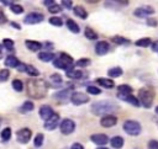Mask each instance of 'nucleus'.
<instances>
[{
	"label": "nucleus",
	"instance_id": "43",
	"mask_svg": "<svg viewBox=\"0 0 158 149\" xmlns=\"http://www.w3.org/2000/svg\"><path fill=\"white\" fill-rule=\"evenodd\" d=\"M48 11L51 12V14H57V12H59L60 11V5H58V4H53V5H51L49 7H48Z\"/></svg>",
	"mask_w": 158,
	"mask_h": 149
},
{
	"label": "nucleus",
	"instance_id": "31",
	"mask_svg": "<svg viewBox=\"0 0 158 149\" xmlns=\"http://www.w3.org/2000/svg\"><path fill=\"white\" fill-rule=\"evenodd\" d=\"M35 108V105L31 102V101H25L23 103H22V106L20 107V112H22V113H26V112H30V111H32Z\"/></svg>",
	"mask_w": 158,
	"mask_h": 149
},
{
	"label": "nucleus",
	"instance_id": "19",
	"mask_svg": "<svg viewBox=\"0 0 158 149\" xmlns=\"http://www.w3.org/2000/svg\"><path fill=\"white\" fill-rule=\"evenodd\" d=\"M37 57H38V59L42 60V62H51V60H53V59L56 58L54 53H52V52H49V50L40 52V53L37 54Z\"/></svg>",
	"mask_w": 158,
	"mask_h": 149
},
{
	"label": "nucleus",
	"instance_id": "44",
	"mask_svg": "<svg viewBox=\"0 0 158 149\" xmlns=\"http://www.w3.org/2000/svg\"><path fill=\"white\" fill-rule=\"evenodd\" d=\"M147 25L149 27H157L158 26V20L154 17H147Z\"/></svg>",
	"mask_w": 158,
	"mask_h": 149
},
{
	"label": "nucleus",
	"instance_id": "3",
	"mask_svg": "<svg viewBox=\"0 0 158 149\" xmlns=\"http://www.w3.org/2000/svg\"><path fill=\"white\" fill-rule=\"evenodd\" d=\"M73 63H74L73 58H72L69 54L63 53V52L59 53V55L53 59V65H54L56 68L63 69V70H65V71H68V70H70V69L74 68V64H73Z\"/></svg>",
	"mask_w": 158,
	"mask_h": 149
},
{
	"label": "nucleus",
	"instance_id": "56",
	"mask_svg": "<svg viewBox=\"0 0 158 149\" xmlns=\"http://www.w3.org/2000/svg\"><path fill=\"white\" fill-rule=\"evenodd\" d=\"M156 113H157V115H158V106H157V107H156Z\"/></svg>",
	"mask_w": 158,
	"mask_h": 149
},
{
	"label": "nucleus",
	"instance_id": "32",
	"mask_svg": "<svg viewBox=\"0 0 158 149\" xmlns=\"http://www.w3.org/2000/svg\"><path fill=\"white\" fill-rule=\"evenodd\" d=\"M0 137H1V140H2L4 143L7 142V140H10V138H11V128H10V127L4 128V129L1 131V133H0Z\"/></svg>",
	"mask_w": 158,
	"mask_h": 149
},
{
	"label": "nucleus",
	"instance_id": "2",
	"mask_svg": "<svg viewBox=\"0 0 158 149\" xmlns=\"http://www.w3.org/2000/svg\"><path fill=\"white\" fill-rule=\"evenodd\" d=\"M118 108V106L112 102V101H107V100H102V101H96L90 106V111L93 112V115L95 116H107L111 115L112 112H115Z\"/></svg>",
	"mask_w": 158,
	"mask_h": 149
},
{
	"label": "nucleus",
	"instance_id": "51",
	"mask_svg": "<svg viewBox=\"0 0 158 149\" xmlns=\"http://www.w3.org/2000/svg\"><path fill=\"white\" fill-rule=\"evenodd\" d=\"M54 2H56V1H53V0H44V1H43V5H46V6H48V7H49V6H51V5H53Z\"/></svg>",
	"mask_w": 158,
	"mask_h": 149
},
{
	"label": "nucleus",
	"instance_id": "45",
	"mask_svg": "<svg viewBox=\"0 0 158 149\" xmlns=\"http://www.w3.org/2000/svg\"><path fill=\"white\" fill-rule=\"evenodd\" d=\"M147 148L148 149H158V140L156 139H151L147 144Z\"/></svg>",
	"mask_w": 158,
	"mask_h": 149
},
{
	"label": "nucleus",
	"instance_id": "39",
	"mask_svg": "<svg viewBox=\"0 0 158 149\" xmlns=\"http://www.w3.org/2000/svg\"><path fill=\"white\" fill-rule=\"evenodd\" d=\"M49 23L53 25V26H56V27H60V26H63V21H62V18H60V17H57V16H52V17L49 18Z\"/></svg>",
	"mask_w": 158,
	"mask_h": 149
},
{
	"label": "nucleus",
	"instance_id": "25",
	"mask_svg": "<svg viewBox=\"0 0 158 149\" xmlns=\"http://www.w3.org/2000/svg\"><path fill=\"white\" fill-rule=\"evenodd\" d=\"M65 25H67L68 30H69V31H72L73 33H79V32H80V27H79V25H78L74 20L68 18V20H67V22H65Z\"/></svg>",
	"mask_w": 158,
	"mask_h": 149
},
{
	"label": "nucleus",
	"instance_id": "27",
	"mask_svg": "<svg viewBox=\"0 0 158 149\" xmlns=\"http://www.w3.org/2000/svg\"><path fill=\"white\" fill-rule=\"evenodd\" d=\"M111 41H112L114 43L118 44V46H128V44L131 43L130 39H127V38H125V37H121V36H114V37L111 38Z\"/></svg>",
	"mask_w": 158,
	"mask_h": 149
},
{
	"label": "nucleus",
	"instance_id": "48",
	"mask_svg": "<svg viewBox=\"0 0 158 149\" xmlns=\"http://www.w3.org/2000/svg\"><path fill=\"white\" fill-rule=\"evenodd\" d=\"M7 21V18H6V16L4 15V12H2V10L0 9V25L1 23H5Z\"/></svg>",
	"mask_w": 158,
	"mask_h": 149
},
{
	"label": "nucleus",
	"instance_id": "59",
	"mask_svg": "<svg viewBox=\"0 0 158 149\" xmlns=\"http://www.w3.org/2000/svg\"><path fill=\"white\" fill-rule=\"evenodd\" d=\"M157 126H158V122H157Z\"/></svg>",
	"mask_w": 158,
	"mask_h": 149
},
{
	"label": "nucleus",
	"instance_id": "10",
	"mask_svg": "<svg viewBox=\"0 0 158 149\" xmlns=\"http://www.w3.org/2000/svg\"><path fill=\"white\" fill-rule=\"evenodd\" d=\"M154 14V9L149 5H144V6H141V7H137L133 11V15L136 17H139V18H143V17H149L148 15H152Z\"/></svg>",
	"mask_w": 158,
	"mask_h": 149
},
{
	"label": "nucleus",
	"instance_id": "17",
	"mask_svg": "<svg viewBox=\"0 0 158 149\" xmlns=\"http://www.w3.org/2000/svg\"><path fill=\"white\" fill-rule=\"evenodd\" d=\"M95 81H96L100 86H102V87H105V89H112V87H115L114 80H112V79H109V78H98Z\"/></svg>",
	"mask_w": 158,
	"mask_h": 149
},
{
	"label": "nucleus",
	"instance_id": "54",
	"mask_svg": "<svg viewBox=\"0 0 158 149\" xmlns=\"http://www.w3.org/2000/svg\"><path fill=\"white\" fill-rule=\"evenodd\" d=\"M86 2H88V4H98V1H91V0H88Z\"/></svg>",
	"mask_w": 158,
	"mask_h": 149
},
{
	"label": "nucleus",
	"instance_id": "4",
	"mask_svg": "<svg viewBox=\"0 0 158 149\" xmlns=\"http://www.w3.org/2000/svg\"><path fill=\"white\" fill-rule=\"evenodd\" d=\"M137 99L139 101V105H142L144 108H149V107H152V103H153L154 92L149 87H141L138 90V97Z\"/></svg>",
	"mask_w": 158,
	"mask_h": 149
},
{
	"label": "nucleus",
	"instance_id": "55",
	"mask_svg": "<svg viewBox=\"0 0 158 149\" xmlns=\"http://www.w3.org/2000/svg\"><path fill=\"white\" fill-rule=\"evenodd\" d=\"M98 149H107V148H105V147H98Z\"/></svg>",
	"mask_w": 158,
	"mask_h": 149
},
{
	"label": "nucleus",
	"instance_id": "28",
	"mask_svg": "<svg viewBox=\"0 0 158 149\" xmlns=\"http://www.w3.org/2000/svg\"><path fill=\"white\" fill-rule=\"evenodd\" d=\"M84 34H85V37H86L88 39H90V41H95V39L99 38L98 33H96L93 28H90V27H85V30H84Z\"/></svg>",
	"mask_w": 158,
	"mask_h": 149
},
{
	"label": "nucleus",
	"instance_id": "20",
	"mask_svg": "<svg viewBox=\"0 0 158 149\" xmlns=\"http://www.w3.org/2000/svg\"><path fill=\"white\" fill-rule=\"evenodd\" d=\"M5 65L9 66V68H17L20 65V60L15 57V55H7L5 58Z\"/></svg>",
	"mask_w": 158,
	"mask_h": 149
},
{
	"label": "nucleus",
	"instance_id": "57",
	"mask_svg": "<svg viewBox=\"0 0 158 149\" xmlns=\"http://www.w3.org/2000/svg\"><path fill=\"white\" fill-rule=\"evenodd\" d=\"M1 123H2V118L0 117V126H1Z\"/></svg>",
	"mask_w": 158,
	"mask_h": 149
},
{
	"label": "nucleus",
	"instance_id": "47",
	"mask_svg": "<svg viewBox=\"0 0 158 149\" xmlns=\"http://www.w3.org/2000/svg\"><path fill=\"white\" fill-rule=\"evenodd\" d=\"M60 4H62L65 9H72V5H73V2H72V1H67V0H63Z\"/></svg>",
	"mask_w": 158,
	"mask_h": 149
},
{
	"label": "nucleus",
	"instance_id": "30",
	"mask_svg": "<svg viewBox=\"0 0 158 149\" xmlns=\"http://www.w3.org/2000/svg\"><path fill=\"white\" fill-rule=\"evenodd\" d=\"M25 71L30 75V76H33V78H36V76H38L40 75V71H38V69H36L33 65H31V64H26V68H25Z\"/></svg>",
	"mask_w": 158,
	"mask_h": 149
},
{
	"label": "nucleus",
	"instance_id": "5",
	"mask_svg": "<svg viewBox=\"0 0 158 149\" xmlns=\"http://www.w3.org/2000/svg\"><path fill=\"white\" fill-rule=\"evenodd\" d=\"M122 128H123V131L128 135H132V137H136V135L141 134V132H142L141 123L138 121H135V119H127V121H125Z\"/></svg>",
	"mask_w": 158,
	"mask_h": 149
},
{
	"label": "nucleus",
	"instance_id": "18",
	"mask_svg": "<svg viewBox=\"0 0 158 149\" xmlns=\"http://www.w3.org/2000/svg\"><path fill=\"white\" fill-rule=\"evenodd\" d=\"M25 44L31 52H38L42 48V43H40L38 41H33V39H26Z\"/></svg>",
	"mask_w": 158,
	"mask_h": 149
},
{
	"label": "nucleus",
	"instance_id": "50",
	"mask_svg": "<svg viewBox=\"0 0 158 149\" xmlns=\"http://www.w3.org/2000/svg\"><path fill=\"white\" fill-rule=\"evenodd\" d=\"M42 47H44L46 49H52V48H53V44H52L51 42H46L44 44H42Z\"/></svg>",
	"mask_w": 158,
	"mask_h": 149
},
{
	"label": "nucleus",
	"instance_id": "8",
	"mask_svg": "<svg viewBox=\"0 0 158 149\" xmlns=\"http://www.w3.org/2000/svg\"><path fill=\"white\" fill-rule=\"evenodd\" d=\"M44 20V16L41 12H30L23 17V22L27 25H36Z\"/></svg>",
	"mask_w": 158,
	"mask_h": 149
},
{
	"label": "nucleus",
	"instance_id": "33",
	"mask_svg": "<svg viewBox=\"0 0 158 149\" xmlns=\"http://www.w3.org/2000/svg\"><path fill=\"white\" fill-rule=\"evenodd\" d=\"M14 44H15V43H14L12 39H10V38H4L1 46H2L5 49H7L9 52H12V50H14Z\"/></svg>",
	"mask_w": 158,
	"mask_h": 149
},
{
	"label": "nucleus",
	"instance_id": "37",
	"mask_svg": "<svg viewBox=\"0 0 158 149\" xmlns=\"http://www.w3.org/2000/svg\"><path fill=\"white\" fill-rule=\"evenodd\" d=\"M89 64H90V59H89V58H80V59H78V60L75 62L74 65H77V66H79V68H85V66H88Z\"/></svg>",
	"mask_w": 158,
	"mask_h": 149
},
{
	"label": "nucleus",
	"instance_id": "24",
	"mask_svg": "<svg viewBox=\"0 0 158 149\" xmlns=\"http://www.w3.org/2000/svg\"><path fill=\"white\" fill-rule=\"evenodd\" d=\"M73 12H74V15L75 16H78V17H80L81 20H86L88 18V11L83 7V6H75L74 9H73Z\"/></svg>",
	"mask_w": 158,
	"mask_h": 149
},
{
	"label": "nucleus",
	"instance_id": "49",
	"mask_svg": "<svg viewBox=\"0 0 158 149\" xmlns=\"http://www.w3.org/2000/svg\"><path fill=\"white\" fill-rule=\"evenodd\" d=\"M70 149H84V147L80 144V143H73Z\"/></svg>",
	"mask_w": 158,
	"mask_h": 149
},
{
	"label": "nucleus",
	"instance_id": "53",
	"mask_svg": "<svg viewBox=\"0 0 158 149\" xmlns=\"http://www.w3.org/2000/svg\"><path fill=\"white\" fill-rule=\"evenodd\" d=\"M11 26L15 27V28H17V30H21V26L19 23H16V22H11Z\"/></svg>",
	"mask_w": 158,
	"mask_h": 149
},
{
	"label": "nucleus",
	"instance_id": "12",
	"mask_svg": "<svg viewBox=\"0 0 158 149\" xmlns=\"http://www.w3.org/2000/svg\"><path fill=\"white\" fill-rule=\"evenodd\" d=\"M91 142L98 145V147H105L107 143H109V137L106 134H102V133H95V134H91L90 137Z\"/></svg>",
	"mask_w": 158,
	"mask_h": 149
},
{
	"label": "nucleus",
	"instance_id": "21",
	"mask_svg": "<svg viewBox=\"0 0 158 149\" xmlns=\"http://www.w3.org/2000/svg\"><path fill=\"white\" fill-rule=\"evenodd\" d=\"M123 143H125V140H123V138L120 137V135H115V137H112V138L110 139V144H111V147L115 148V149H121V148L123 147Z\"/></svg>",
	"mask_w": 158,
	"mask_h": 149
},
{
	"label": "nucleus",
	"instance_id": "41",
	"mask_svg": "<svg viewBox=\"0 0 158 149\" xmlns=\"http://www.w3.org/2000/svg\"><path fill=\"white\" fill-rule=\"evenodd\" d=\"M9 78H10V71H9V69H1V70H0V83L6 81Z\"/></svg>",
	"mask_w": 158,
	"mask_h": 149
},
{
	"label": "nucleus",
	"instance_id": "40",
	"mask_svg": "<svg viewBox=\"0 0 158 149\" xmlns=\"http://www.w3.org/2000/svg\"><path fill=\"white\" fill-rule=\"evenodd\" d=\"M86 92L88 94H91V95H99V94H101V90H100V87H98V86H94V85H90V86H88L86 87Z\"/></svg>",
	"mask_w": 158,
	"mask_h": 149
},
{
	"label": "nucleus",
	"instance_id": "7",
	"mask_svg": "<svg viewBox=\"0 0 158 149\" xmlns=\"http://www.w3.org/2000/svg\"><path fill=\"white\" fill-rule=\"evenodd\" d=\"M59 129H60V132H62L63 134H65V135L72 134V133L74 132V129H75V123H74V121L70 119V118H64V119H62V121L59 122Z\"/></svg>",
	"mask_w": 158,
	"mask_h": 149
},
{
	"label": "nucleus",
	"instance_id": "9",
	"mask_svg": "<svg viewBox=\"0 0 158 149\" xmlns=\"http://www.w3.org/2000/svg\"><path fill=\"white\" fill-rule=\"evenodd\" d=\"M31 137H32V132H31L30 128H21V129H19L17 133H16V139H17V142L21 143V144L28 143L30 139H31Z\"/></svg>",
	"mask_w": 158,
	"mask_h": 149
},
{
	"label": "nucleus",
	"instance_id": "14",
	"mask_svg": "<svg viewBox=\"0 0 158 149\" xmlns=\"http://www.w3.org/2000/svg\"><path fill=\"white\" fill-rule=\"evenodd\" d=\"M110 49V44L106 41H99L95 44V53L98 55H105Z\"/></svg>",
	"mask_w": 158,
	"mask_h": 149
},
{
	"label": "nucleus",
	"instance_id": "38",
	"mask_svg": "<svg viewBox=\"0 0 158 149\" xmlns=\"http://www.w3.org/2000/svg\"><path fill=\"white\" fill-rule=\"evenodd\" d=\"M54 97L58 99V100H65V99H68L69 97V89H65V90H62V91L57 92L54 95Z\"/></svg>",
	"mask_w": 158,
	"mask_h": 149
},
{
	"label": "nucleus",
	"instance_id": "36",
	"mask_svg": "<svg viewBox=\"0 0 158 149\" xmlns=\"http://www.w3.org/2000/svg\"><path fill=\"white\" fill-rule=\"evenodd\" d=\"M43 140H44V135H43L42 133H38V134L35 137V139H33V145H35L36 148H40V147H42Z\"/></svg>",
	"mask_w": 158,
	"mask_h": 149
},
{
	"label": "nucleus",
	"instance_id": "46",
	"mask_svg": "<svg viewBox=\"0 0 158 149\" xmlns=\"http://www.w3.org/2000/svg\"><path fill=\"white\" fill-rule=\"evenodd\" d=\"M149 47L152 48V50H153V52L158 53V41H154V42H152Z\"/></svg>",
	"mask_w": 158,
	"mask_h": 149
},
{
	"label": "nucleus",
	"instance_id": "29",
	"mask_svg": "<svg viewBox=\"0 0 158 149\" xmlns=\"http://www.w3.org/2000/svg\"><path fill=\"white\" fill-rule=\"evenodd\" d=\"M151 43H152V41H151V38H148V37L139 38V39H137V41L135 42V44H136L137 47H141V48H147V47L151 46Z\"/></svg>",
	"mask_w": 158,
	"mask_h": 149
},
{
	"label": "nucleus",
	"instance_id": "26",
	"mask_svg": "<svg viewBox=\"0 0 158 149\" xmlns=\"http://www.w3.org/2000/svg\"><path fill=\"white\" fill-rule=\"evenodd\" d=\"M107 74L110 78H120L123 74V70L121 66H114V68L107 70Z\"/></svg>",
	"mask_w": 158,
	"mask_h": 149
},
{
	"label": "nucleus",
	"instance_id": "11",
	"mask_svg": "<svg viewBox=\"0 0 158 149\" xmlns=\"http://www.w3.org/2000/svg\"><path fill=\"white\" fill-rule=\"evenodd\" d=\"M59 121H60V118H59V115L58 113H53L47 121H44V124H43V127L47 129V131H53V129H56L58 126H59Z\"/></svg>",
	"mask_w": 158,
	"mask_h": 149
},
{
	"label": "nucleus",
	"instance_id": "1",
	"mask_svg": "<svg viewBox=\"0 0 158 149\" xmlns=\"http://www.w3.org/2000/svg\"><path fill=\"white\" fill-rule=\"evenodd\" d=\"M48 84L46 80L43 79H28L27 83H26V91H27V95L32 99H36V100H40V99H43L46 95H47V91H48Z\"/></svg>",
	"mask_w": 158,
	"mask_h": 149
},
{
	"label": "nucleus",
	"instance_id": "15",
	"mask_svg": "<svg viewBox=\"0 0 158 149\" xmlns=\"http://www.w3.org/2000/svg\"><path fill=\"white\" fill-rule=\"evenodd\" d=\"M38 113H40V117H41L43 121H47V119L54 113V111H53V108H52L51 106H48V105H43V106L40 107Z\"/></svg>",
	"mask_w": 158,
	"mask_h": 149
},
{
	"label": "nucleus",
	"instance_id": "16",
	"mask_svg": "<svg viewBox=\"0 0 158 149\" xmlns=\"http://www.w3.org/2000/svg\"><path fill=\"white\" fill-rule=\"evenodd\" d=\"M132 90L133 89L128 84H121V85L117 86V97L121 99V97H123L128 94H132Z\"/></svg>",
	"mask_w": 158,
	"mask_h": 149
},
{
	"label": "nucleus",
	"instance_id": "35",
	"mask_svg": "<svg viewBox=\"0 0 158 149\" xmlns=\"http://www.w3.org/2000/svg\"><path fill=\"white\" fill-rule=\"evenodd\" d=\"M12 89H14L15 91L21 92V91L23 90V83H22L20 79H15V80H12Z\"/></svg>",
	"mask_w": 158,
	"mask_h": 149
},
{
	"label": "nucleus",
	"instance_id": "6",
	"mask_svg": "<svg viewBox=\"0 0 158 149\" xmlns=\"http://www.w3.org/2000/svg\"><path fill=\"white\" fill-rule=\"evenodd\" d=\"M89 95H86L85 92H81V91H73L70 94V102L75 106H80V105H84V103H88L89 102Z\"/></svg>",
	"mask_w": 158,
	"mask_h": 149
},
{
	"label": "nucleus",
	"instance_id": "22",
	"mask_svg": "<svg viewBox=\"0 0 158 149\" xmlns=\"http://www.w3.org/2000/svg\"><path fill=\"white\" fill-rule=\"evenodd\" d=\"M120 100H122V101H126V102H128V103H131L132 106H135V107H139L141 105H139V101H138V99L133 95V94H128V95H126V96H123V97H121Z\"/></svg>",
	"mask_w": 158,
	"mask_h": 149
},
{
	"label": "nucleus",
	"instance_id": "58",
	"mask_svg": "<svg viewBox=\"0 0 158 149\" xmlns=\"http://www.w3.org/2000/svg\"><path fill=\"white\" fill-rule=\"evenodd\" d=\"M1 57H2V52H0V59H1Z\"/></svg>",
	"mask_w": 158,
	"mask_h": 149
},
{
	"label": "nucleus",
	"instance_id": "13",
	"mask_svg": "<svg viewBox=\"0 0 158 149\" xmlns=\"http://www.w3.org/2000/svg\"><path fill=\"white\" fill-rule=\"evenodd\" d=\"M116 123H117V117H116V116H114V115L104 116V117H101V119H100V124H101L104 128L114 127Z\"/></svg>",
	"mask_w": 158,
	"mask_h": 149
},
{
	"label": "nucleus",
	"instance_id": "42",
	"mask_svg": "<svg viewBox=\"0 0 158 149\" xmlns=\"http://www.w3.org/2000/svg\"><path fill=\"white\" fill-rule=\"evenodd\" d=\"M49 79H51V81H52L53 84H57V85H58V84H62V76H60L59 74H52Z\"/></svg>",
	"mask_w": 158,
	"mask_h": 149
},
{
	"label": "nucleus",
	"instance_id": "23",
	"mask_svg": "<svg viewBox=\"0 0 158 149\" xmlns=\"http://www.w3.org/2000/svg\"><path fill=\"white\" fill-rule=\"evenodd\" d=\"M85 73H83L81 70H77V69H70L67 71V78L69 79H74V80H78V79H81L84 76Z\"/></svg>",
	"mask_w": 158,
	"mask_h": 149
},
{
	"label": "nucleus",
	"instance_id": "52",
	"mask_svg": "<svg viewBox=\"0 0 158 149\" xmlns=\"http://www.w3.org/2000/svg\"><path fill=\"white\" fill-rule=\"evenodd\" d=\"M25 68H26V64H23V63H20V65L16 68L19 71H25Z\"/></svg>",
	"mask_w": 158,
	"mask_h": 149
},
{
	"label": "nucleus",
	"instance_id": "34",
	"mask_svg": "<svg viewBox=\"0 0 158 149\" xmlns=\"http://www.w3.org/2000/svg\"><path fill=\"white\" fill-rule=\"evenodd\" d=\"M10 10H11L14 14H16V15H20V14L23 12V7H22L20 4H15V2H11V4H10Z\"/></svg>",
	"mask_w": 158,
	"mask_h": 149
}]
</instances>
